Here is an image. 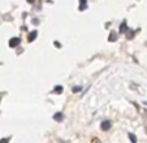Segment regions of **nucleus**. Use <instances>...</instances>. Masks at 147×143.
<instances>
[{
    "instance_id": "nucleus-2",
    "label": "nucleus",
    "mask_w": 147,
    "mask_h": 143,
    "mask_svg": "<svg viewBox=\"0 0 147 143\" xmlns=\"http://www.w3.org/2000/svg\"><path fill=\"white\" fill-rule=\"evenodd\" d=\"M53 118H55L56 121H59V122H60V121H63V118H64V116H63V113H60V112H59V113H56V115L53 116Z\"/></svg>"
},
{
    "instance_id": "nucleus-6",
    "label": "nucleus",
    "mask_w": 147,
    "mask_h": 143,
    "mask_svg": "<svg viewBox=\"0 0 147 143\" xmlns=\"http://www.w3.org/2000/svg\"><path fill=\"white\" fill-rule=\"evenodd\" d=\"M116 39H117V35L112 33V34H111V38H109V40H116Z\"/></svg>"
},
{
    "instance_id": "nucleus-7",
    "label": "nucleus",
    "mask_w": 147,
    "mask_h": 143,
    "mask_svg": "<svg viewBox=\"0 0 147 143\" xmlns=\"http://www.w3.org/2000/svg\"><path fill=\"white\" fill-rule=\"evenodd\" d=\"M55 90H56V92H61V91H63V87H61V86H56Z\"/></svg>"
},
{
    "instance_id": "nucleus-9",
    "label": "nucleus",
    "mask_w": 147,
    "mask_h": 143,
    "mask_svg": "<svg viewBox=\"0 0 147 143\" xmlns=\"http://www.w3.org/2000/svg\"><path fill=\"white\" fill-rule=\"evenodd\" d=\"M29 3H34V0H28Z\"/></svg>"
},
{
    "instance_id": "nucleus-4",
    "label": "nucleus",
    "mask_w": 147,
    "mask_h": 143,
    "mask_svg": "<svg viewBox=\"0 0 147 143\" xmlns=\"http://www.w3.org/2000/svg\"><path fill=\"white\" fill-rule=\"evenodd\" d=\"M38 35V33H36V31H33V33H30V35H29V40H34V39H35V36Z\"/></svg>"
},
{
    "instance_id": "nucleus-5",
    "label": "nucleus",
    "mask_w": 147,
    "mask_h": 143,
    "mask_svg": "<svg viewBox=\"0 0 147 143\" xmlns=\"http://www.w3.org/2000/svg\"><path fill=\"white\" fill-rule=\"evenodd\" d=\"M129 138H130V140H131V143H137V138L134 137L133 134H129Z\"/></svg>"
},
{
    "instance_id": "nucleus-3",
    "label": "nucleus",
    "mask_w": 147,
    "mask_h": 143,
    "mask_svg": "<svg viewBox=\"0 0 147 143\" xmlns=\"http://www.w3.org/2000/svg\"><path fill=\"white\" fill-rule=\"evenodd\" d=\"M109 127H111V122H109V121H104L102 124V129L103 130H108Z\"/></svg>"
},
{
    "instance_id": "nucleus-8",
    "label": "nucleus",
    "mask_w": 147,
    "mask_h": 143,
    "mask_svg": "<svg viewBox=\"0 0 147 143\" xmlns=\"http://www.w3.org/2000/svg\"><path fill=\"white\" fill-rule=\"evenodd\" d=\"M0 143H8V140H7V139H1V140H0Z\"/></svg>"
},
{
    "instance_id": "nucleus-1",
    "label": "nucleus",
    "mask_w": 147,
    "mask_h": 143,
    "mask_svg": "<svg viewBox=\"0 0 147 143\" xmlns=\"http://www.w3.org/2000/svg\"><path fill=\"white\" fill-rule=\"evenodd\" d=\"M20 44V38H12L9 40V46L11 47H17Z\"/></svg>"
}]
</instances>
